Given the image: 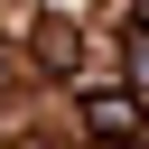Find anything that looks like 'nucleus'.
I'll return each instance as SVG.
<instances>
[{
    "mask_svg": "<svg viewBox=\"0 0 149 149\" xmlns=\"http://www.w3.org/2000/svg\"><path fill=\"white\" fill-rule=\"evenodd\" d=\"M130 65H140V84H149V37H140V47H130Z\"/></svg>",
    "mask_w": 149,
    "mask_h": 149,
    "instance_id": "1",
    "label": "nucleus"
}]
</instances>
